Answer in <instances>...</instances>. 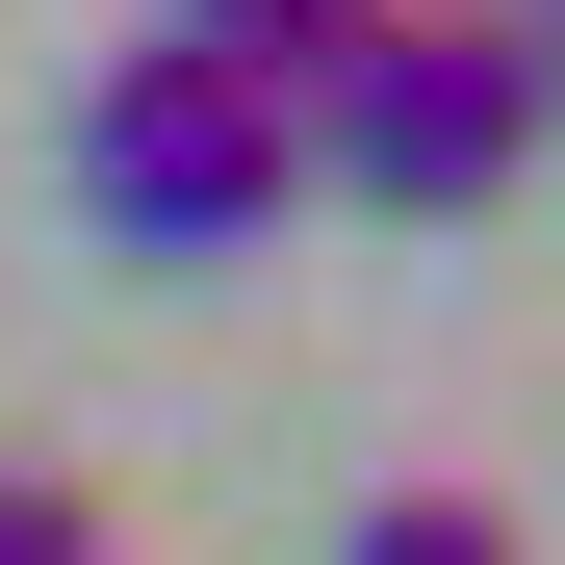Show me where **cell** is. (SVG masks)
<instances>
[{"label":"cell","mask_w":565,"mask_h":565,"mask_svg":"<svg viewBox=\"0 0 565 565\" xmlns=\"http://www.w3.org/2000/svg\"><path fill=\"white\" fill-rule=\"evenodd\" d=\"M282 129H309V206H386V232H462L489 180H540V52L514 0H386L334 77H282Z\"/></svg>","instance_id":"1"},{"label":"cell","mask_w":565,"mask_h":565,"mask_svg":"<svg viewBox=\"0 0 565 565\" xmlns=\"http://www.w3.org/2000/svg\"><path fill=\"white\" fill-rule=\"evenodd\" d=\"M77 206H104L129 257H257L282 206H309V129H282V77L129 26L104 77H77Z\"/></svg>","instance_id":"2"},{"label":"cell","mask_w":565,"mask_h":565,"mask_svg":"<svg viewBox=\"0 0 565 565\" xmlns=\"http://www.w3.org/2000/svg\"><path fill=\"white\" fill-rule=\"evenodd\" d=\"M154 26H180V52H232V77H334L386 0H154Z\"/></svg>","instance_id":"3"},{"label":"cell","mask_w":565,"mask_h":565,"mask_svg":"<svg viewBox=\"0 0 565 565\" xmlns=\"http://www.w3.org/2000/svg\"><path fill=\"white\" fill-rule=\"evenodd\" d=\"M334 565H514V514H489V489H360Z\"/></svg>","instance_id":"4"},{"label":"cell","mask_w":565,"mask_h":565,"mask_svg":"<svg viewBox=\"0 0 565 565\" xmlns=\"http://www.w3.org/2000/svg\"><path fill=\"white\" fill-rule=\"evenodd\" d=\"M0 565H104V489L77 462H0Z\"/></svg>","instance_id":"5"},{"label":"cell","mask_w":565,"mask_h":565,"mask_svg":"<svg viewBox=\"0 0 565 565\" xmlns=\"http://www.w3.org/2000/svg\"><path fill=\"white\" fill-rule=\"evenodd\" d=\"M514 52H540V104H565V0H514Z\"/></svg>","instance_id":"6"}]
</instances>
